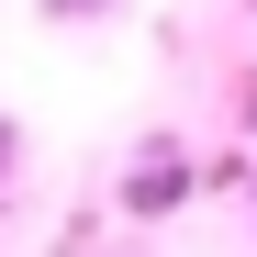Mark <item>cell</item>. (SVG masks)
<instances>
[{
  "label": "cell",
  "instance_id": "cell-1",
  "mask_svg": "<svg viewBox=\"0 0 257 257\" xmlns=\"http://www.w3.org/2000/svg\"><path fill=\"white\" fill-rule=\"evenodd\" d=\"M123 201H135V212L190 201V157H179V146H146V157H135V179H123Z\"/></svg>",
  "mask_w": 257,
  "mask_h": 257
},
{
  "label": "cell",
  "instance_id": "cell-2",
  "mask_svg": "<svg viewBox=\"0 0 257 257\" xmlns=\"http://www.w3.org/2000/svg\"><path fill=\"white\" fill-rule=\"evenodd\" d=\"M45 12H56V23H90V12H112V0H45Z\"/></svg>",
  "mask_w": 257,
  "mask_h": 257
},
{
  "label": "cell",
  "instance_id": "cell-3",
  "mask_svg": "<svg viewBox=\"0 0 257 257\" xmlns=\"http://www.w3.org/2000/svg\"><path fill=\"white\" fill-rule=\"evenodd\" d=\"M12 146H23V135H12V123H0V179H12Z\"/></svg>",
  "mask_w": 257,
  "mask_h": 257
}]
</instances>
